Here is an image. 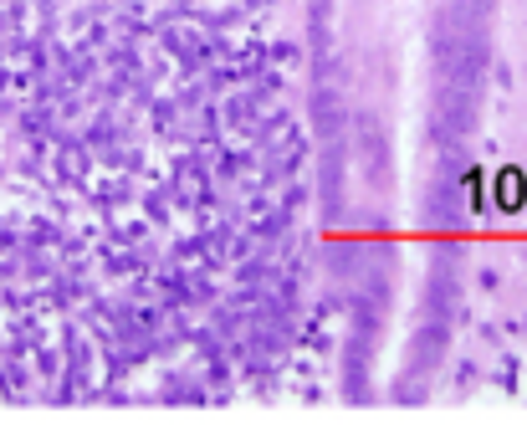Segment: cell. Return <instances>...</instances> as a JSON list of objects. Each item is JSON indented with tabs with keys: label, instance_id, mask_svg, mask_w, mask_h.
Wrapping results in <instances>:
<instances>
[]
</instances>
